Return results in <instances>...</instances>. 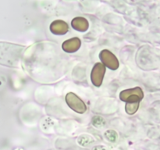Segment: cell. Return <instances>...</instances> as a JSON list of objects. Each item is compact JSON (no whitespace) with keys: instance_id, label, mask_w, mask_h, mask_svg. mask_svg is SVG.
<instances>
[{"instance_id":"52a82bcc","label":"cell","mask_w":160,"mask_h":150,"mask_svg":"<svg viewBox=\"0 0 160 150\" xmlns=\"http://www.w3.org/2000/svg\"><path fill=\"white\" fill-rule=\"evenodd\" d=\"M81 46V41L79 38L74 37L66 40L62 44V48L64 52L68 53H73L78 51Z\"/></svg>"},{"instance_id":"ba28073f","label":"cell","mask_w":160,"mask_h":150,"mask_svg":"<svg viewBox=\"0 0 160 150\" xmlns=\"http://www.w3.org/2000/svg\"><path fill=\"white\" fill-rule=\"evenodd\" d=\"M71 26L76 31L80 32H85L89 28V23L87 19L82 17H75L72 20Z\"/></svg>"},{"instance_id":"30bf717a","label":"cell","mask_w":160,"mask_h":150,"mask_svg":"<svg viewBox=\"0 0 160 150\" xmlns=\"http://www.w3.org/2000/svg\"><path fill=\"white\" fill-rule=\"evenodd\" d=\"M105 137L109 142H114L117 141V138H118V134L113 130H109V131H107L105 133Z\"/></svg>"},{"instance_id":"8992f818","label":"cell","mask_w":160,"mask_h":150,"mask_svg":"<svg viewBox=\"0 0 160 150\" xmlns=\"http://www.w3.org/2000/svg\"><path fill=\"white\" fill-rule=\"evenodd\" d=\"M50 31L56 35H63L69 31V26L65 21L61 20H54L51 23L49 27Z\"/></svg>"},{"instance_id":"6da1fadb","label":"cell","mask_w":160,"mask_h":150,"mask_svg":"<svg viewBox=\"0 0 160 150\" xmlns=\"http://www.w3.org/2000/svg\"><path fill=\"white\" fill-rule=\"evenodd\" d=\"M26 47L18 44L0 42V65L18 67Z\"/></svg>"},{"instance_id":"277c9868","label":"cell","mask_w":160,"mask_h":150,"mask_svg":"<svg viewBox=\"0 0 160 150\" xmlns=\"http://www.w3.org/2000/svg\"><path fill=\"white\" fill-rule=\"evenodd\" d=\"M99 59L101 62L106 67L112 70H116L119 68L120 62L117 56L111 51L108 49H103L99 53Z\"/></svg>"},{"instance_id":"5b68a950","label":"cell","mask_w":160,"mask_h":150,"mask_svg":"<svg viewBox=\"0 0 160 150\" xmlns=\"http://www.w3.org/2000/svg\"><path fill=\"white\" fill-rule=\"evenodd\" d=\"M106 67L102 62H96L91 72V81L95 87H100L102 84Z\"/></svg>"},{"instance_id":"3957f363","label":"cell","mask_w":160,"mask_h":150,"mask_svg":"<svg viewBox=\"0 0 160 150\" xmlns=\"http://www.w3.org/2000/svg\"><path fill=\"white\" fill-rule=\"evenodd\" d=\"M66 102L69 107L78 113L83 114L87 111L84 102L73 92H69L66 95Z\"/></svg>"},{"instance_id":"7a4b0ae2","label":"cell","mask_w":160,"mask_h":150,"mask_svg":"<svg viewBox=\"0 0 160 150\" xmlns=\"http://www.w3.org/2000/svg\"><path fill=\"white\" fill-rule=\"evenodd\" d=\"M143 98L144 92L140 87L125 89L120 93V98L126 103H140Z\"/></svg>"},{"instance_id":"8fae6325","label":"cell","mask_w":160,"mask_h":150,"mask_svg":"<svg viewBox=\"0 0 160 150\" xmlns=\"http://www.w3.org/2000/svg\"><path fill=\"white\" fill-rule=\"evenodd\" d=\"M93 119L94 120H97V123H93L94 126H95V127H99L100 125H102L103 123H104V120H103V119L100 117H95Z\"/></svg>"},{"instance_id":"9c48e42d","label":"cell","mask_w":160,"mask_h":150,"mask_svg":"<svg viewBox=\"0 0 160 150\" xmlns=\"http://www.w3.org/2000/svg\"><path fill=\"white\" fill-rule=\"evenodd\" d=\"M139 108V103H126L125 111L129 115H133L138 111Z\"/></svg>"}]
</instances>
